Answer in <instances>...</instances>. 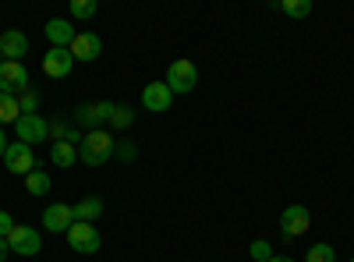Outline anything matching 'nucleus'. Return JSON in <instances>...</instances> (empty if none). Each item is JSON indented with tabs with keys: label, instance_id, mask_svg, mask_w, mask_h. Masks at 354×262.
I'll return each mask as SVG.
<instances>
[{
	"label": "nucleus",
	"instance_id": "a878e982",
	"mask_svg": "<svg viewBox=\"0 0 354 262\" xmlns=\"http://www.w3.org/2000/svg\"><path fill=\"white\" fill-rule=\"evenodd\" d=\"M64 135H68V124H64L61 118H53V121H50V138H53V142H64Z\"/></svg>",
	"mask_w": 354,
	"mask_h": 262
},
{
	"label": "nucleus",
	"instance_id": "aec40b11",
	"mask_svg": "<svg viewBox=\"0 0 354 262\" xmlns=\"http://www.w3.org/2000/svg\"><path fill=\"white\" fill-rule=\"evenodd\" d=\"M273 8L290 15V18H308L312 15V0H283V4H273Z\"/></svg>",
	"mask_w": 354,
	"mask_h": 262
},
{
	"label": "nucleus",
	"instance_id": "c85d7f7f",
	"mask_svg": "<svg viewBox=\"0 0 354 262\" xmlns=\"http://www.w3.org/2000/svg\"><path fill=\"white\" fill-rule=\"evenodd\" d=\"M8 252H11V245H8V238H0V262L8 259Z\"/></svg>",
	"mask_w": 354,
	"mask_h": 262
},
{
	"label": "nucleus",
	"instance_id": "bb28decb",
	"mask_svg": "<svg viewBox=\"0 0 354 262\" xmlns=\"http://www.w3.org/2000/svg\"><path fill=\"white\" fill-rule=\"evenodd\" d=\"M11 230H15V220H11V216H8L4 209H0V238H8Z\"/></svg>",
	"mask_w": 354,
	"mask_h": 262
},
{
	"label": "nucleus",
	"instance_id": "9d476101",
	"mask_svg": "<svg viewBox=\"0 0 354 262\" xmlns=\"http://www.w3.org/2000/svg\"><path fill=\"white\" fill-rule=\"evenodd\" d=\"M308 227H312V213H308L305 206H287V209H283V216H280V230H283V238H287V241H290V238H301Z\"/></svg>",
	"mask_w": 354,
	"mask_h": 262
},
{
	"label": "nucleus",
	"instance_id": "2f4dec72",
	"mask_svg": "<svg viewBox=\"0 0 354 262\" xmlns=\"http://www.w3.org/2000/svg\"><path fill=\"white\" fill-rule=\"evenodd\" d=\"M0 64H4V57H0Z\"/></svg>",
	"mask_w": 354,
	"mask_h": 262
},
{
	"label": "nucleus",
	"instance_id": "39448f33",
	"mask_svg": "<svg viewBox=\"0 0 354 262\" xmlns=\"http://www.w3.org/2000/svg\"><path fill=\"white\" fill-rule=\"evenodd\" d=\"M4 163H8V170L11 174H32L36 167H39V160H36V149L32 145H25V142H11L8 145V153H4Z\"/></svg>",
	"mask_w": 354,
	"mask_h": 262
},
{
	"label": "nucleus",
	"instance_id": "c756f323",
	"mask_svg": "<svg viewBox=\"0 0 354 262\" xmlns=\"http://www.w3.org/2000/svg\"><path fill=\"white\" fill-rule=\"evenodd\" d=\"M4 153H8V135H4V128H0V160H4Z\"/></svg>",
	"mask_w": 354,
	"mask_h": 262
},
{
	"label": "nucleus",
	"instance_id": "20e7f679",
	"mask_svg": "<svg viewBox=\"0 0 354 262\" xmlns=\"http://www.w3.org/2000/svg\"><path fill=\"white\" fill-rule=\"evenodd\" d=\"M15 135H18V142H25V145L46 142V138H50V121L43 118V113H21V118L15 121Z\"/></svg>",
	"mask_w": 354,
	"mask_h": 262
},
{
	"label": "nucleus",
	"instance_id": "4be33fe9",
	"mask_svg": "<svg viewBox=\"0 0 354 262\" xmlns=\"http://www.w3.org/2000/svg\"><path fill=\"white\" fill-rule=\"evenodd\" d=\"M18 106H21V113H39V93H36V85H28V89L18 96Z\"/></svg>",
	"mask_w": 354,
	"mask_h": 262
},
{
	"label": "nucleus",
	"instance_id": "f03ea898",
	"mask_svg": "<svg viewBox=\"0 0 354 262\" xmlns=\"http://www.w3.org/2000/svg\"><path fill=\"white\" fill-rule=\"evenodd\" d=\"M167 85H170V93L188 96L195 85H198V68L181 57V61H174V64H170V71H167Z\"/></svg>",
	"mask_w": 354,
	"mask_h": 262
},
{
	"label": "nucleus",
	"instance_id": "393cba45",
	"mask_svg": "<svg viewBox=\"0 0 354 262\" xmlns=\"http://www.w3.org/2000/svg\"><path fill=\"white\" fill-rule=\"evenodd\" d=\"M248 252H252V259H255V262H270V259H273V245H270V241H262V238H259V241H252V248H248Z\"/></svg>",
	"mask_w": 354,
	"mask_h": 262
},
{
	"label": "nucleus",
	"instance_id": "6ab92c4d",
	"mask_svg": "<svg viewBox=\"0 0 354 262\" xmlns=\"http://www.w3.org/2000/svg\"><path fill=\"white\" fill-rule=\"evenodd\" d=\"M18 118H21L18 96H8V93H0V128H4V124H15Z\"/></svg>",
	"mask_w": 354,
	"mask_h": 262
},
{
	"label": "nucleus",
	"instance_id": "dca6fc26",
	"mask_svg": "<svg viewBox=\"0 0 354 262\" xmlns=\"http://www.w3.org/2000/svg\"><path fill=\"white\" fill-rule=\"evenodd\" d=\"M75 220H82V223H96L100 216H103V198L100 195H85L82 202H75Z\"/></svg>",
	"mask_w": 354,
	"mask_h": 262
},
{
	"label": "nucleus",
	"instance_id": "b1692460",
	"mask_svg": "<svg viewBox=\"0 0 354 262\" xmlns=\"http://www.w3.org/2000/svg\"><path fill=\"white\" fill-rule=\"evenodd\" d=\"M308 262H337L333 245H312L308 248Z\"/></svg>",
	"mask_w": 354,
	"mask_h": 262
},
{
	"label": "nucleus",
	"instance_id": "f3484780",
	"mask_svg": "<svg viewBox=\"0 0 354 262\" xmlns=\"http://www.w3.org/2000/svg\"><path fill=\"white\" fill-rule=\"evenodd\" d=\"M50 160H53V167L68 170V167L78 160V145H71V142H53V145H50Z\"/></svg>",
	"mask_w": 354,
	"mask_h": 262
},
{
	"label": "nucleus",
	"instance_id": "0eeeda50",
	"mask_svg": "<svg viewBox=\"0 0 354 262\" xmlns=\"http://www.w3.org/2000/svg\"><path fill=\"white\" fill-rule=\"evenodd\" d=\"M113 106H117V103H110V100L85 103V106H78V110H75V121H78L82 128H88V131H100V124H103V121L110 124V113H113Z\"/></svg>",
	"mask_w": 354,
	"mask_h": 262
},
{
	"label": "nucleus",
	"instance_id": "423d86ee",
	"mask_svg": "<svg viewBox=\"0 0 354 262\" xmlns=\"http://www.w3.org/2000/svg\"><path fill=\"white\" fill-rule=\"evenodd\" d=\"M28 89V71L21 61H4L0 64V93L8 96H21Z\"/></svg>",
	"mask_w": 354,
	"mask_h": 262
},
{
	"label": "nucleus",
	"instance_id": "412c9836",
	"mask_svg": "<svg viewBox=\"0 0 354 262\" xmlns=\"http://www.w3.org/2000/svg\"><path fill=\"white\" fill-rule=\"evenodd\" d=\"M131 121H135V110L131 106H113V113H110V128L113 131H121V128H131Z\"/></svg>",
	"mask_w": 354,
	"mask_h": 262
},
{
	"label": "nucleus",
	"instance_id": "7ed1b4c3",
	"mask_svg": "<svg viewBox=\"0 0 354 262\" xmlns=\"http://www.w3.org/2000/svg\"><path fill=\"white\" fill-rule=\"evenodd\" d=\"M68 245H71V252H78V255H96L103 241H100V230H96L93 223L75 220L71 230H68Z\"/></svg>",
	"mask_w": 354,
	"mask_h": 262
},
{
	"label": "nucleus",
	"instance_id": "ddd939ff",
	"mask_svg": "<svg viewBox=\"0 0 354 262\" xmlns=\"http://www.w3.org/2000/svg\"><path fill=\"white\" fill-rule=\"evenodd\" d=\"M71 68H75V57H71V50L53 46V50L43 57V71H46L50 78H68V75H71Z\"/></svg>",
	"mask_w": 354,
	"mask_h": 262
},
{
	"label": "nucleus",
	"instance_id": "7c9ffc66",
	"mask_svg": "<svg viewBox=\"0 0 354 262\" xmlns=\"http://www.w3.org/2000/svg\"><path fill=\"white\" fill-rule=\"evenodd\" d=\"M270 262H294V259H290V255H273Z\"/></svg>",
	"mask_w": 354,
	"mask_h": 262
},
{
	"label": "nucleus",
	"instance_id": "cd10ccee",
	"mask_svg": "<svg viewBox=\"0 0 354 262\" xmlns=\"http://www.w3.org/2000/svg\"><path fill=\"white\" fill-rule=\"evenodd\" d=\"M117 153H121V160H135V156H138L135 142H124V145H121V149H117Z\"/></svg>",
	"mask_w": 354,
	"mask_h": 262
},
{
	"label": "nucleus",
	"instance_id": "5701e85b",
	"mask_svg": "<svg viewBox=\"0 0 354 262\" xmlns=\"http://www.w3.org/2000/svg\"><path fill=\"white\" fill-rule=\"evenodd\" d=\"M71 18H93L96 11H100V4H96V0H71Z\"/></svg>",
	"mask_w": 354,
	"mask_h": 262
},
{
	"label": "nucleus",
	"instance_id": "9b49d317",
	"mask_svg": "<svg viewBox=\"0 0 354 262\" xmlns=\"http://www.w3.org/2000/svg\"><path fill=\"white\" fill-rule=\"evenodd\" d=\"M170 103H174V93H170L167 82H149L142 89V106L149 110V113H167Z\"/></svg>",
	"mask_w": 354,
	"mask_h": 262
},
{
	"label": "nucleus",
	"instance_id": "1a4fd4ad",
	"mask_svg": "<svg viewBox=\"0 0 354 262\" xmlns=\"http://www.w3.org/2000/svg\"><path fill=\"white\" fill-rule=\"evenodd\" d=\"M71 223H75V209L68 202H50L43 209V227L50 234H64V230H71Z\"/></svg>",
	"mask_w": 354,
	"mask_h": 262
},
{
	"label": "nucleus",
	"instance_id": "6e6552de",
	"mask_svg": "<svg viewBox=\"0 0 354 262\" xmlns=\"http://www.w3.org/2000/svg\"><path fill=\"white\" fill-rule=\"evenodd\" d=\"M8 245H11V255H39L43 248V238H39V230L36 227H18L8 234Z\"/></svg>",
	"mask_w": 354,
	"mask_h": 262
},
{
	"label": "nucleus",
	"instance_id": "4468645a",
	"mask_svg": "<svg viewBox=\"0 0 354 262\" xmlns=\"http://www.w3.org/2000/svg\"><path fill=\"white\" fill-rule=\"evenodd\" d=\"M25 53H28V36L18 32V28H8V32L0 36V57H4V61H21Z\"/></svg>",
	"mask_w": 354,
	"mask_h": 262
},
{
	"label": "nucleus",
	"instance_id": "f257e3e1",
	"mask_svg": "<svg viewBox=\"0 0 354 262\" xmlns=\"http://www.w3.org/2000/svg\"><path fill=\"white\" fill-rule=\"evenodd\" d=\"M113 156V138H110V131H88L85 138H82V145H78V160L85 163V167H103L106 160Z\"/></svg>",
	"mask_w": 354,
	"mask_h": 262
},
{
	"label": "nucleus",
	"instance_id": "a211bd4d",
	"mask_svg": "<svg viewBox=\"0 0 354 262\" xmlns=\"http://www.w3.org/2000/svg\"><path fill=\"white\" fill-rule=\"evenodd\" d=\"M25 188H28V195H46L50 188H53V181H50V174L46 170H32V174H25Z\"/></svg>",
	"mask_w": 354,
	"mask_h": 262
},
{
	"label": "nucleus",
	"instance_id": "f8f14e48",
	"mask_svg": "<svg viewBox=\"0 0 354 262\" xmlns=\"http://www.w3.org/2000/svg\"><path fill=\"white\" fill-rule=\"evenodd\" d=\"M68 50H71V57H75V64H78V61L93 64L96 57L103 53V43H100V36H96V32H78V36H75V43H71Z\"/></svg>",
	"mask_w": 354,
	"mask_h": 262
},
{
	"label": "nucleus",
	"instance_id": "2eb2a0df",
	"mask_svg": "<svg viewBox=\"0 0 354 262\" xmlns=\"http://www.w3.org/2000/svg\"><path fill=\"white\" fill-rule=\"evenodd\" d=\"M46 39L53 43V46H61V50H68L71 43H75V36H78V28L71 25V21H64V18H50L46 21Z\"/></svg>",
	"mask_w": 354,
	"mask_h": 262
},
{
	"label": "nucleus",
	"instance_id": "473e14b6",
	"mask_svg": "<svg viewBox=\"0 0 354 262\" xmlns=\"http://www.w3.org/2000/svg\"><path fill=\"white\" fill-rule=\"evenodd\" d=\"M351 262H354V259H351Z\"/></svg>",
	"mask_w": 354,
	"mask_h": 262
}]
</instances>
